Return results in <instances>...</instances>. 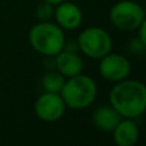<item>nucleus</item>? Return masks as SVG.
I'll use <instances>...</instances> for the list:
<instances>
[{"label": "nucleus", "mask_w": 146, "mask_h": 146, "mask_svg": "<svg viewBox=\"0 0 146 146\" xmlns=\"http://www.w3.org/2000/svg\"><path fill=\"white\" fill-rule=\"evenodd\" d=\"M109 101L122 118H139L146 111V85L141 81L124 78L111 87Z\"/></svg>", "instance_id": "f257e3e1"}, {"label": "nucleus", "mask_w": 146, "mask_h": 146, "mask_svg": "<svg viewBox=\"0 0 146 146\" xmlns=\"http://www.w3.org/2000/svg\"><path fill=\"white\" fill-rule=\"evenodd\" d=\"M30 45L38 54L45 56H55L64 49L66 35L62 27L49 21L36 23L28 32Z\"/></svg>", "instance_id": "f03ea898"}, {"label": "nucleus", "mask_w": 146, "mask_h": 146, "mask_svg": "<svg viewBox=\"0 0 146 146\" xmlns=\"http://www.w3.org/2000/svg\"><path fill=\"white\" fill-rule=\"evenodd\" d=\"M60 95L67 108L82 110L88 108L95 101L98 95V85L90 76L80 73L71 78H67Z\"/></svg>", "instance_id": "7ed1b4c3"}, {"label": "nucleus", "mask_w": 146, "mask_h": 146, "mask_svg": "<svg viewBox=\"0 0 146 146\" xmlns=\"http://www.w3.org/2000/svg\"><path fill=\"white\" fill-rule=\"evenodd\" d=\"M78 50L91 59H101L111 51L113 41L111 37L101 27H87L78 35Z\"/></svg>", "instance_id": "20e7f679"}, {"label": "nucleus", "mask_w": 146, "mask_h": 146, "mask_svg": "<svg viewBox=\"0 0 146 146\" xmlns=\"http://www.w3.org/2000/svg\"><path fill=\"white\" fill-rule=\"evenodd\" d=\"M110 22L122 31L137 30L145 18V12L139 3L133 0H121L111 7L109 13Z\"/></svg>", "instance_id": "39448f33"}, {"label": "nucleus", "mask_w": 146, "mask_h": 146, "mask_svg": "<svg viewBox=\"0 0 146 146\" xmlns=\"http://www.w3.org/2000/svg\"><path fill=\"white\" fill-rule=\"evenodd\" d=\"M66 103L60 94L44 91L35 103V113L44 122H55L64 115Z\"/></svg>", "instance_id": "423d86ee"}, {"label": "nucleus", "mask_w": 146, "mask_h": 146, "mask_svg": "<svg viewBox=\"0 0 146 146\" xmlns=\"http://www.w3.org/2000/svg\"><path fill=\"white\" fill-rule=\"evenodd\" d=\"M99 72L104 80L115 83L128 78L131 73V63L124 55L108 53L100 59Z\"/></svg>", "instance_id": "0eeeda50"}, {"label": "nucleus", "mask_w": 146, "mask_h": 146, "mask_svg": "<svg viewBox=\"0 0 146 146\" xmlns=\"http://www.w3.org/2000/svg\"><path fill=\"white\" fill-rule=\"evenodd\" d=\"M54 8V17H55L56 25L63 30H76L81 26L83 19L82 10L76 4L69 1H62Z\"/></svg>", "instance_id": "6e6552de"}, {"label": "nucleus", "mask_w": 146, "mask_h": 146, "mask_svg": "<svg viewBox=\"0 0 146 146\" xmlns=\"http://www.w3.org/2000/svg\"><path fill=\"white\" fill-rule=\"evenodd\" d=\"M113 140L118 146H133L139 141L140 128L131 118H122L111 131Z\"/></svg>", "instance_id": "1a4fd4ad"}, {"label": "nucleus", "mask_w": 146, "mask_h": 146, "mask_svg": "<svg viewBox=\"0 0 146 146\" xmlns=\"http://www.w3.org/2000/svg\"><path fill=\"white\" fill-rule=\"evenodd\" d=\"M55 67L60 74H63L66 78H71L73 76L82 73L83 60L77 54V51H69L63 49L55 55Z\"/></svg>", "instance_id": "9d476101"}, {"label": "nucleus", "mask_w": 146, "mask_h": 146, "mask_svg": "<svg viewBox=\"0 0 146 146\" xmlns=\"http://www.w3.org/2000/svg\"><path fill=\"white\" fill-rule=\"evenodd\" d=\"M122 119L121 114L109 104V105H100L94 110L92 122L99 129L104 132H111L115 126Z\"/></svg>", "instance_id": "9b49d317"}, {"label": "nucleus", "mask_w": 146, "mask_h": 146, "mask_svg": "<svg viewBox=\"0 0 146 146\" xmlns=\"http://www.w3.org/2000/svg\"><path fill=\"white\" fill-rule=\"evenodd\" d=\"M67 78L63 74H60L58 71L56 72H49L44 74L42 80H41V86L42 90L46 92H56L60 94L62 88L64 86Z\"/></svg>", "instance_id": "f8f14e48"}, {"label": "nucleus", "mask_w": 146, "mask_h": 146, "mask_svg": "<svg viewBox=\"0 0 146 146\" xmlns=\"http://www.w3.org/2000/svg\"><path fill=\"white\" fill-rule=\"evenodd\" d=\"M54 7L55 5L50 4V3L42 1L37 8H36V15L38 17L40 21H49L54 15Z\"/></svg>", "instance_id": "ddd939ff"}, {"label": "nucleus", "mask_w": 146, "mask_h": 146, "mask_svg": "<svg viewBox=\"0 0 146 146\" xmlns=\"http://www.w3.org/2000/svg\"><path fill=\"white\" fill-rule=\"evenodd\" d=\"M131 50L133 51L135 54L142 53L144 50H146V48L144 46V44L140 41V38H135V40L131 41Z\"/></svg>", "instance_id": "4468645a"}, {"label": "nucleus", "mask_w": 146, "mask_h": 146, "mask_svg": "<svg viewBox=\"0 0 146 146\" xmlns=\"http://www.w3.org/2000/svg\"><path fill=\"white\" fill-rule=\"evenodd\" d=\"M137 30H139V38H140V41L144 44V46L146 48V17L144 18V21L141 22V25H140V27L137 28Z\"/></svg>", "instance_id": "2eb2a0df"}, {"label": "nucleus", "mask_w": 146, "mask_h": 146, "mask_svg": "<svg viewBox=\"0 0 146 146\" xmlns=\"http://www.w3.org/2000/svg\"><path fill=\"white\" fill-rule=\"evenodd\" d=\"M42 1H46V3H50V4H53V5H58V4H59V3L64 1V0H42Z\"/></svg>", "instance_id": "dca6fc26"}]
</instances>
